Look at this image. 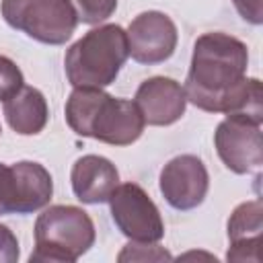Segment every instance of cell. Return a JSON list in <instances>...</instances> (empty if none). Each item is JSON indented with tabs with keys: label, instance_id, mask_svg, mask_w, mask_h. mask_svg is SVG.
<instances>
[{
	"label": "cell",
	"instance_id": "obj_5",
	"mask_svg": "<svg viewBox=\"0 0 263 263\" xmlns=\"http://www.w3.org/2000/svg\"><path fill=\"white\" fill-rule=\"evenodd\" d=\"M0 10L12 29L47 45L66 43L78 25L70 0H2Z\"/></svg>",
	"mask_w": 263,
	"mask_h": 263
},
{
	"label": "cell",
	"instance_id": "obj_7",
	"mask_svg": "<svg viewBox=\"0 0 263 263\" xmlns=\"http://www.w3.org/2000/svg\"><path fill=\"white\" fill-rule=\"evenodd\" d=\"M214 146L224 166L236 175H249L263 164L261 123L245 115H226L214 132Z\"/></svg>",
	"mask_w": 263,
	"mask_h": 263
},
{
	"label": "cell",
	"instance_id": "obj_8",
	"mask_svg": "<svg viewBox=\"0 0 263 263\" xmlns=\"http://www.w3.org/2000/svg\"><path fill=\"white\" fill-rule=\"evenodd\" d=\"M127 49L138 64H160L168 60L179 41L177 25L173 18L160 10L140 12L127 27Z\"/></svg>",
	"mask_w": 263,
	"mask_h": 263
},
{
	"label": "cell",
	"instance_id": "obj_15",
	"mask_svg": "<svg viewBox=\"0 0 263 263\" xmlns=\"http://www.w3.org/2000/svg\"><path fill=\"white\" fill-rule=\"evenodd\" d=\"M70 4L78 23L84 25H99L107 21L117 8V0H70Z\"/></svg>",
	"mask_w": 263,
	"mask_h": 263
},
{
	"label": "cell",
	"instance_id": "obj_1",
	"mask_svg": "<svg viewBox=\"0 0 263 263\" xmlns=\"http://www.w3.org/2000/svg\"><path fill=\"white\" fill-rule=\"evenodd\" d=\"M249 49L228 33H203L193 45L185 80V97L208 113L245 115L263 123V88L259 78H247Z\"/></svg>",
	"mask_w": 263,
	"mask_h": 263
},
{
	"label": "cell",
	"instance_id": "obj_4",
	"mask_svg": "<svg viewBox=\"0 0 263 263\" xmlns=\"http://www.w3.org/2000/svg\"><path fill=\"white\" fill-rule=\"evenodd\" d=\"M31 263H74L97 238L92 218L78 205H49L35 220Z\"/></svg>",
	"mask_w": 263,
	"mask_h": 263
},
{
	"label": "cell",
	"instance_id": "obj_19",
	"mask_svg": "<svg viewBox=\"0 0 263 263\" xmlns=\"http://www.w3.org/2000/svg\"><path fill=\"white\" fill-rule=\"evenodd\" d=\"M18 255H21V249L14 232L8 226L0 224V263H16Z\"/></svg>",
	"mask_w": 263,
	"mask_h": 263
},
{
	"label": "cell",
	"instance_id": "obj_3",
	"mask_svg": "<svg viewBox=\"0 0 263 263\" xmlns=\"http://www.w3.org/2000/svg\"><path fill=\"white\" fill-rule=\"evenodd\" d=\"M129 58L127 35L119 25H99L70 45L64 58L68 82L74 88H103L115 82Z\"/></svg>",
	"mask_w": 263,
	"mask_h": 263
},
{
	"label": "cell",
	"instance_id": "obj_18",
	"mask_svg": "<svg viewBox=\"0 0 263 263\" xmlns=\"http://www.w3.org/2000/svg\"><path fill=\"white\" fill-rule=\"evenodd\" d=\"M16 208H18V193H16L14 171L12 166L0 162V216L16 214Z\"/></svg>",
	"mask_w": 263,
	"mask_h": 263
},
{
	"label": "cell",
	"instance_id": "obj_11",
	"mask_svg": "<svg viewBox=\"0 0 263 263\" xmlns=\"http://www.w3.org/2000/svg\"><path fill=\"white\" fill-rule=\"evenodd\" d=\"M72 191L82 203H105L113 189L119 185V173L115 164L99 154L80 156L70 171Z\"/></svg>",
	"mask_w": 263,
	"mask_h": 263
},
{
	"label": "cell",
	"instance_id": "obj_16",
	"mask_svg": "<svg viewBox=\"0 0 263 263\" xmlns=\"http://www.w3.org/2000/svg\"><path fill=\"white\" fill-rule=\"evenodd\" d=\"M171 253L156 245V242H136L132 240L129 245L123 247V251L117 255V261H171Z\"/></svg>",
	"mask_w": 263,
	"mask_h": 263
},
{
	"label": "cell",
	"instance_id": "obj_20",
	"mask_svg": "<svg viewBox=\"0 0 263 263\" xmlns=\"http://www.w3.org/2000/svg\"><path fill=\"white\" fill-rule=\"evenodd\" d=\"M238 14L251 23V25H261L263 23V0H232Z\"/></svg>",
	"mask_w": 263,
	"mask_h": 263
},
{
	"label": "cell",
	"instance_id": "obj_13",
	"mask_svg": "<svg viewBox=\"0 0 263 263\" xmlns=\"http://www.w3.org/2000/svg\"><path fill=\"white\" fill-rule=\"evenodd\" d=\"M4 117L8 125L21 136H35L43 132L49 119V109L43 92L35 86H23L16 95L4 101Z\"/></svg>",
	"mask_w": 263,
	"mask_h": 263
},
{
	"label": "cell",
	"instance_id": "obj_6",
	"mask_svg": "<svg viewBox=\"0 0 263 263\" xmlns=\"http://www.w3.org/2000/svg\"><path fill=\"white\" fill-rule=\"evenodd\" d=\"M111 218L119 232L136 242H158L164 238V222L150 199V195L138 183H121L109 195Z\"/></svg>",
	"mask_w": 263,
	"mask_h": 263
},
{
	"label": "cell",
	"instance_id": "obj_12",
	"mask_svg": "<svg viewBox=\"0 0 263 263\" xmlns=\"http://www.w3.org/2000/svg\"><path fill=\"white\" fill-rule=\"evenodd\" d=\"M263 234V203L259 199L238 203L228 218V261H259Z\"/></svg>",
	"mask_w": 263,
	"mask_h": 263
},
{
	"label": "cell",
	"instance_id": "obj_10",
	"mask_svg": "<svg viewBox=\"0 0 263 263\" xmlns=\"http://www.w3.org/2000/svg\"><path fill=\"white\" fill-rule=\"evenodd\" d=\"M148 125H173L185 115V88L168 76H152L144 80L134 97Z\"/></svg>",
	"mask_w": 263,
	"mask_h": 263
},
{
	"label": "cell",
	"instance_id": "obj_21",
	"mask_svg": "<svg viewBox=\"0 0 263 263\" xmlns=\"http://www.w3.org/2000/svg\"><path fill=\"white\" fill-rule=\"evenodd\" d=\"M0 132H2V127H0Z\"/></svg>",
	"mask_w": 263,
	"mask_h": 263
},
{
	"label": "cell",
	"instance_id": "obj_9",
	"mask_svg": "<svg viewBox=\"0 0 263 263\" xmlns=\"http://www.w3.org/2000/svg\"><path fill=\"white\" fill-rule=\"evenodd\" d=\"M158 183L166 203L175 210L187 212L201 205L205 199L210 189V175L199 156L181 154L162 166Z\"/></svg>",
	"mask_w": 263,
	"mask_h": 263
},
{
	"label": "cell",
	"instance_id": "obj_17",
	"mask_svg": "<svg viewBox=\"0 0 263 263\" xmlns=\"http://www.w3.org/2000/svg\"><path fill=\"white\" fill-rule=\"evenodd\" d=\"M25 86L21 68L6 55H0V101H8Z\"/></svg>",
	"mask_w": 263,
	"mask_h": 263
},
{
	"label": "cell",
	"instance_id": "obj_2",
	"mask_svg": "<svg viewBox=\"0 0 263 263\" xmlns=\"http://www.w3.org/2000/svg\"><path fill=\"white\" fill-rule=\"evenodd\" d=\"M64 113L74 134L111 146L134 144L146 125L134 101L113 97L103 88H74Z\"/></svg>",
	"mask_w": 263,
	"mask_h": 263
},
{
	"label": "cell",
	"instance_id": "obj_14",
	"mask_svg": "<svg viewBox=\"0 0 263 263\" xmlns=\"http://www.w3.org/2000/svg\"><path fill=\"white\" fill-rule=\"evenodd\" d=\"M16 179L18 208L16 214H31L43 210L53 195V181L49 171L33 160H21L10 164Z\"/></svg>",
	"mask_w": 263,
	"mask_h": 263
}]
</instances>
